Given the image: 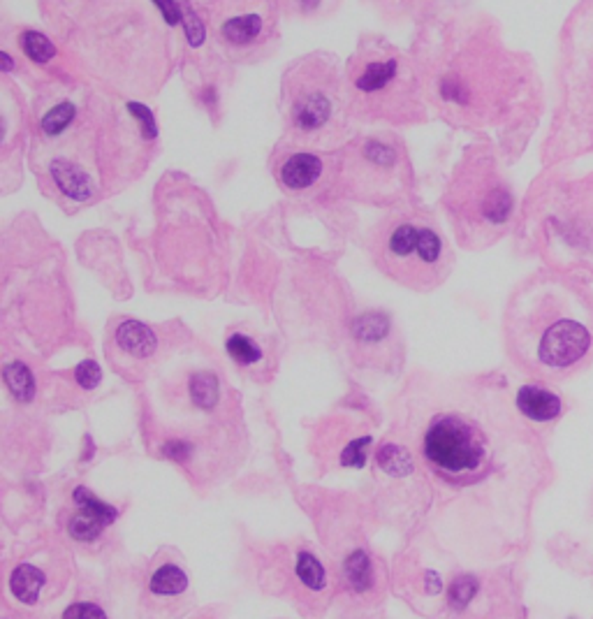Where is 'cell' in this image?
Masks as SVG:
<instances>
[{
    "label": "cell",
    "mask_w": 593,
    "mask_h": 619,
    "mask_svg": "<svg viewBox=\"0 0 593 619\" xmlns=\"http://www.w3.org/2000/svg\"><path fill=\"white\" fill-rule=\"evenodd\" d=\"M22 44H23V51L28 54V58L35 60V63H47V60H51L56 56L54 44L44 38L42 33H38V31H26V33H23Z\"/></svg>",
    "instance_id": "20"
},
{
    "label": "cell",
    "mask_w": 593,
    "mask_h": 619,
    "mask_svg": "<svg viewBox=\"0 0 593 619\" xmlns=\"http://www.w3.org/2000/svg\"><path fill=\"white\" fill-rule=\"evenodd\" d=\"M51 175H54L56 184H58V188L63 191L66 198L79 200V202L91 200V179H88V175H84L76 165L67 163V160H58V163L51 167Z\"/></svg>",
    "instance_id": "10"
},
{
    "label": "cell",
    "mask_w": 593,
    "mask_h": 619,
    "mask_svg": "<svg viewBox=\"0 0 593 619\" xmlns=\"http://www.w3.org/2000/svg\"><path fill=\"white\" fill-rule=\"evenodd\" d=\"M148 587L158 597H176V594H184L188 589V578H185V573L179 566L165 564L153 573Z\"/></svg>",
    "instance_id": "12"
},
{
    "label": "cell",
    "mask_w": 593,
    "mask_h": 619,
    "mask_svg": "<svg viewBox=\"0 0 593 619\" xmlns=\"http://www.w3.org/2000/svg\"><path fill=\"white\" fill-rule=\"evenodd\" d=\"M382 256L394 274H429L443 260V241L427 225L397 223L387 232Z\"/></svg>",
    "instance_id": "3"
},
{
    "label": "cell",
    "mask_w": 593,
    "mask_h": 619,
    "mask_svg": "<svg viewBox=\"0 0 593 619\" xmlns=\"http://www.w3.org/2000/svg\"><path fill=\"white\" fill-rule=\"evenodd\" d=\"M188 453H191V448H188L184 441H167V445L163 448V455H167L169 460L176 462H184L185 457H188Z\"/></svg>",
    "instance_id": "30"
},
{
    "label": "cell",
    "mask_w": 593,
    "mask_h": 619,
    "mask_svg": "<svg viewBox=\"0 0 593 619\" xmlns=\"http://www.w3.org/2000/svg\"><path fill=\"white\" fill-rule=\"evenodd\" d=\"M399 75L397 58H371L364 60L360 70H355L353 84L364 95H376L385 91Z\"/></svg>",
    "instance_id": "7"
},
{
    "label": "cell",
    "mask_w": 593,
    "mask_h": 619,
    "mask_svg": "<svg viewBox=\"0 0 593 619\" xmlns=\"http://www.w3.org/2000/svg\"><path fill=\"white\" fill-rule=\"evenodd\" d=\"M191 397L200 408H213L220 399V388H218V379L209 372L195 373L191 379Z\"/></svg>",
    "instance_id": "17"
},
{
    "label": "cell",
    "mask_w": 593,
    "mask_h": 619,
    "mask_svg": "<svg viewBox=\"0 0 593 619\" xmlns=\"http://www.w3.org/2000/svg\"><path fill=\"white\" fill-rule=\"evenodd\" d=\"M378 464L387 476L394 478H403L413 471V457H410L409 450L397 444L382 445L381 453H378Z\"/></svg>",
    "instance_id": "15"
},
{
    "label": "cell",
    "mask_w": 593,
    "mask_h": 619,
    "mask_svg": "<svg viewBox=\"0 0 593 619\" xmlns=\"http://www.w3.org/2000/svg\"><path fill=\"white\" fill-rule=\"evenodd\" d=\"M72 497H75V504L79 506V513L70 520L67 532L76 541H93V538H98L103 534V529H107L116 520V516H119L116 508H112L109 504H103L86 488H76Z\"/></svg>",
    "instance_id": "4"
},
{
    "label": "cell",
    "mask_w": 593,
    "mask_h": 619,
    "mask_svg": "<svg viewBox=\"0 0 593 619\" xmlns=\"http://www.w3.org/2000/svg\"><path fill=\"white\" fill-rule=\"evenodd\" d=\"M334 103L325 88L304 86L294 91L292 126L300 132H316L329 123Z\"/></svg>",
    "instance_id": "5"
},
{
    "label": "cell",
    "mask_w": 593,
    "mask_h": 619,
    "mask_svg": "<svg viewBox=\"0 0 593 619\" xmlns=\"http://www.w3.org/2000/svg\"><path fill=\"white\" fill-rule=\"evenodd\" d=\"M63 619H107V615L95 603H75L63 613Z\"/></svg>",
    "instance_id": "26"
},
{
    "label": "cell",
    "mask_w": 593,
    "mask_h": 619,
    "mask_svg": "<svg viewBox=\"0 0 593 619\" xmlns=\"http://www.w3.org/2000/svg\"><path fill=\"white\" fill-rule=\"evenodd\" d=\"M153 3L160 7L165 22H167L169 26H176V23L181 22V7L176 5V0H153Z\"/></svg>",
    "instance_id": "29"
},
{
    "label": "cell",
    "mask_w": 593,
    "mask_h": 619,
    "mask_svg": "<svg viewBox=\"0 0 593 619\" xmlns=\"http://www.w3.org/2000/svg\"><path fill=\"white\" fill-rule=\"evenodd\" d=\"M76 110L72 103L58 104L56 110H51L49 114L42 119V130L47 135H58L60 130H66V126H70V121L75 119Z\"/></svg>",
    "instance_id": "23"
},
{
    "label": "cell",
    "mask_w": 593,
    "mask_h": 619,
    "mask_svg": "<svg viewBox=\"0 0 593 619\" xmlns=\"http://www.w3.org/2000/svg\"><path fill=\"white\" fill-rule=\"evenodd\" d=\"M478 589H480V582L475 576H459L457 580L452 582L450 589H447V601H450V606L454 610H463L471 606V601H473L475 597H478Z\"/></svg>",
    "instance_id": "19"
},
{
    "label": "cell",
    "mask_w": 593,
    "mask_h": 619,
    "mask_svg": "<svg viewBox=\"0 0 593 619\" xmlns=\"http://www.w3.org/2000/svg\"><path fill=\"white\" fill-rule=\"evenodd\" d=\"M185 35H188V42L191 47H200L204 42V23L197 19V14L188 12V22H185Z\"/></svg>",
    "instance_id": "28"
},
{
    "label": "cell",
    "mask_w": 593,
    "mask_h": 619,
    "mask_svg": "<svg viewBox=\"0 0 593 619\" xmlns=\"http://www.w3.org/2000/svg\"><path fill=\"white\" fill-rule=\"evenodd\" d=\"M297 578L309 589H316V592L318 589H325V569H322L320 560L313 557L310 552H300V557H297Z\"/></svg>",
    "instance_id": "18"
},
{
    "label": "cell",
    "mask_w": 593,
    "mask_h": 619,
    "mask_svg": "<svg viewBox=\"0 0 593 619\" xmlns=\"http://www.w3.org/2000/svg\"><path fill=\"white\" fill-rule=\"evenodd\" d=\"M44 580H47L44 573L40 569H35V566H31V564L17 566L10 578L12 594H14V597H17L22 603H26V606H33V603H38L40 592H42V587H44Z\"/></svg>",
    "instance_id": "11"
},
{
    "label": "cell",
    "mask_w": 593,
    "mask_h": 619,
    "mask_svg": "<svg viewBox=\"0 0 593 619\" xmlns=\"http://www.w3.org/2000/svg\"><path fill=\"white\" fill-rule=\"evenodd\" d=\"M3 60H5V70H12V60H10V56L3 54Z\"/></svg>",
    "instance_id": "32"
},
{
    "label": "cell",
    "mask_w": 593,
    "mask_h": 619,
    "mask_svg": "<svg viewBox=\"0 0 593 619\" xmlns=\"http://www.w3.org/2000/svg\"><path fill=\"white\" fill-rule=\"evenodd\" d=\"M512 345L524 369L563 381L593 362V295L571 279H544L528 288L515 311Z\"/></svg>",
    "instance_id": "1"
},
{
    "label": "cell",
    "mask_w": 593,
    "mask_h": 619,
    "mask_svg": "<svg viewBox=\"0 0 593 619\" xmlns=\"http://www.w3.org/2000/svg\"><path fill=\"white\" fill-rule=\"evenodd\" d=\"M228 353L239 362V364H256L260 362L262 351L257 348V344L253 339H248L246 335H232L228 339Z\"/></svg>",
    "instance_id": "21"
},
{
    "label": "cell",
    "mask_w": 593,
    "mask_h": 619,
    "mask_svg": "<svg viewBox=\"0 0 593 619\" xmlns=\"http://www.w3.org/2000/svg\"><path fill=\"white\" fill-rule=\"evenodd\" d=\"M322 160L313 154H292L281 165V184L290 191H306L318 181Z\"/></svg>",
    "instance_id": "8"
},
{
    "label": "cell",
    "mask_w": 593,
    "mask_h": 619,
    "mask_svg": "<svg viewBox=\"0 0 593 619\" xmlns=\"http://www.w3.org/2000/svg\"><path fill=\"white\" fill-rule=\"evenodd\" d=\"M116 344L135 357H148L158 348V339L153 335V329H148L139 320L121 323L119 329H116Z\"/></svg>",
    "instance_id": "9"
},
{
    "label": "cell",
    "mask_w": 593,
    "mask_h": 619,
    "mask_svg": "<svg viewBox=\"0 0 593 619\" xmlns=\"http://www.w3.org/2000/svg\"><path fill=\"white\" fill-rule=\"evenodd\" d=\"M515 406L526 420L538 422V425L556 422L566 411V401L543 383L522 385L517 390V397H515Z\"/></svg>",
    "instance_id": "6"
},
{
    "label": "cell",
    "mask_w": 593,
    "mask_h": 619,
    "mask_svg": "<svg viewBox=\"0 0 593 619\" xmlns=\"http://www.w3.org/2000/svg\"><path fill=\"white\" fill-rule=\"evenodd\" d=\"M128 110H130V114H135L137 119L142 121L144 135H147V138H151V139L156 138V132L158 130H156V121H153L151 112H148L147 107H144V104H139V103H130L128 104Z\"/></svg>",
    "instance_id": "27"
},
{
    "label": "cell",
    "mask_w": 593,
    "mask_h": 619,
    "mask_svg": "<svg viewBox=\"0 0 593 619\" xmlns=\"http://www.w3.org/2000/svg\"><path fill=\"white\" fill-rule=\"evenodd\" d=\"M3 379H5V385L10 388L14 399H19L22 404H28V401L35 397L33 373H31V369H28L26 364H22V362H12V364H7L5 372H3Z\"/></svg>",
    "instance_id": "13"
},
{
    "label": "cell",
    "mask_w": 593,
    "mask_h": 619,
    "mask_svg": "<svg viewBox=\"0 0 593 619\" xmlns=\"http://www.w3.org/2000/svg\"><path fill=\"white\" fill-rule=\"evenodd\" d=\"M346 580L353 587L355 592H366L373 585V570H371V560L364 550H355L346 560Z\"/></svg>",
    "instance_id": "14"
},
{
    "label": "cell",
    "mask_w": 593,
    "mask_h": 619,
    "mask_svg": "<svg viewBox=\"0 0 593 619\" xmlns=\"http://www.w3.org/2000/svg\"><path fill=\"white\" fill-rule=\"evenodd\" d=\"M262 31V19L257 14L246 17H232L223 23V35L234 44H248L256 40Z\"/></svg>",
    "instance_id": "16"
},
{
    "label": "cell",
    "mask_w": 593,
    "mask_h": 619,
    "mask_svg": "<svg viewBox=\"0 0 593 619\" xmlns=\"http://www.w3.org/2000/svg\"><path fill=\"white\" fill-rule=\"evenodd\" d=\"M390 329V323L382 313H369V316H362L357 323H355V335L364 341H376L382 339Z\"/></svg>",
    "instance_id": "22"
},
{
    "label": "cell",
    "mask_w": 593,
    "mask_h": 619,
    "mask_svg": "<svg viewBox=\"0 0 593 619\" xmlns=\"http://www.w3.org/2000/svg\"><path fill=\"white\" fill-rule=\"evenodd\" d=\"M369 444H371V439L369 436H364V439H357V441H353V444L348 445V448L343 450V455H341V462L346 466H364L366 464V448H369Z\"/></svg>",
    "instance_id": "25"
},
{
    "label": "cell",
    "mask_w": 593,
    "mask_h": 619,
    "mask_svg": "<svg viewBox=\"0 0 593 619\" xmlns=\"http://www.w3.org/2000/svg\"><path fill=\"white\" fill-rule=\"evenodd\" d=\"M563 209L566 214L550 219L559 230L563 267L593 274V176L577 181Z\"/></svg>",
    "instance_id": "2"
},
{
    "label": "cell",
    "mask_w": 593,
    "mask_h": 619,
    "mask_svg": "<svg viewBox=\"0 0 593 619\" xmlns=\"http://www.w3.org/2000/svg\"><path fill=\"white\" fill-rule=\"evenodd\" d=\"M425 582H427V589H429V594H438L443 589V585H441V578L436 576L434 570H427V578H425Z\"/></svg>",
    "instance_id": "31"
},
{
    "label": "cell",
    "mask_w": 593,
    "mask_h": 619,
    "mask_svg": "<svg viewBox=\"0 0 593 619\" xmlns=\"http://www.w3.org/2000/svg\"><path fill=\"white\" fill-rule=\"evenodd\" d=\"M75 379H76V383L82 385L84 390H93V388H98V385H100V381H103V372H100L98 362H93V360L82 362V364H79V367H76V372H75Z\"/></svg>",
    "instance_id": "24"
}]
</instances>
